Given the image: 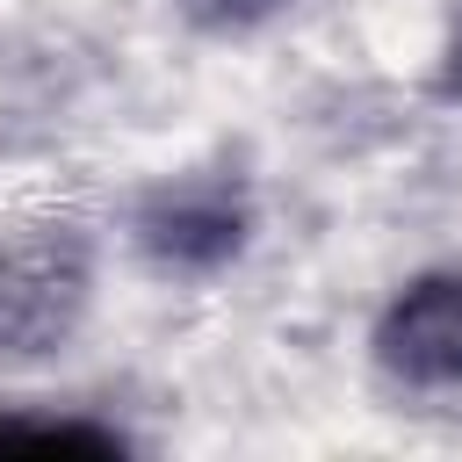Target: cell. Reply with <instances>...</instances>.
<instances>
[{"mask_svg":"<svg viewBox=\"0 0 462 462\" xmlns=\"http://www.w3.org/2000/svg\"><path fill=\"white\" fill-rule=\"evenodd\" d=\"M375 361L397 390H462V274H419L375 325Z\"/></svg>","mask_w":462,"mask_h":462,"instance_id":"2","label":"cell"},{"mask_svg":"<svg viewBox=\"0 0 462 462\" xmlns=\"http://www.w3.org/2000/svg\"><path fill=\"white\" fill-rule=\"evenodd\" d=\"M455 72H462V51H455Z\"/></svg>","mask_w":462,"mask_h":462,"instance_id":"6","label":"cell"},{"mask_svg":"<svg viewBox=\"0 0 462 462\" xmlns=\"http://www.w3.org/2000/svg\"><path fill=\"white\" fill-rule=\"evenodd\" d=\"M195 7V22H209V29H238V22H260L267 7H282V0H188Z\"/></svg>","mask_w":462,"mask_h":462,"instance_id":"5","label":"cell"},{"mask_svg":"<svg viewBox=\"0 0 462 462\" xmlns=\"http://www.w3.org/2000/svg\"><path fill=\"white\" fill-rule=\"evenodd\" d=\"M0 448H94V455H116L123 433L94 426V419H7L0 411Z\"/></svg>","mask_w":462,"mask_h":462,"instance_id":"4","label":"cell"},{"mask_svg":"<svg viewBox=\"0 0 462 462\" xmlns=\"http://www.w3.org/2000/svg\"><path fill=\"white\" fill-rule=\"evenodd\" d=\"M94 296V253L72 224L0 238V354H58Z\"/></svg>","mask_w":462,"mask_h":462,"instance_id":"1","label":"cell"},{"mask_svg":"<svg viewBox=\"0 0 462 462\" xmlns=\"http://www.w3.org/2000/svg\"><path fill=\"white\" fill-rule=\"evenodd\" d=\"M238 238H245V202L224 180H173L137 217V245L159 267H217L238 253Z\"/></svg>","mask_w":462,"mask_h":462,"instance_id":"3","label":"cell"}]
</instances>
